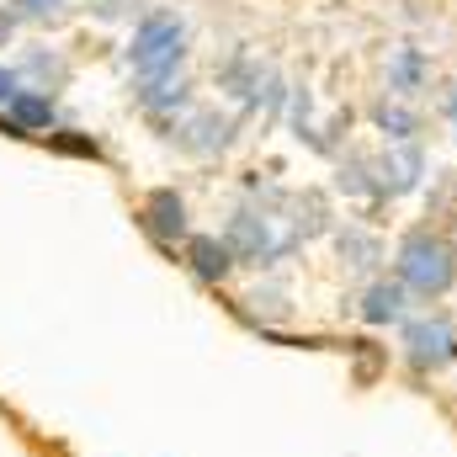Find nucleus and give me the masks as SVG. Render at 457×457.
<instances>
[{"label": "nucleus", "instance_id": "1", "mask_svg": "<svg viewBox=\"0 0 457 457\" xmlns=\"http://www.w3.org/2000/svg\"><path fill=\"white\" fill-rule=\"evenodd\" d=\"M394 277L404 282L410 298H442L447 287L457 282V250L447 234H431V228H415L404 234L399 255H394Z\"/></svg>", "mask_w": 457, "mask_h": 457}, {"label": "nucleus", "instance_id": "2", "mask_svg": "<svg viewBox=\"0 0 457 457\" xmlns=\"http://www.w3.org/2000/svg\"><path fill=\"white\" fill-rule=\"evenodd\" d=\"M181 54H187V21L170 16V11L144 16L138 32H133V48H128V59H133V70L144 75V86L170 80L176 64H181Z\"/></svg>", "mask_w": 457, "mask_h": 457}, {"label": "nucleus", "instance_id": "3", "mask_svg": "<svg viewBox=\"0 0 457 457\" xmlns=\"http://www.w3.org/2000/svg\"><path fill=\"white\" fill-rule=\"evenodd\" d=\"M404 361H410V372H420V378L447 372L457 361V320L447 309H431V314L404 320Z\"/></svg>", "mask_w": 457, "mask_h": 457}, {"label": "nucleus", "instance_id": "4", "mask_svg": "<svg viewBox=\"0 0 457 457\" xmlns=\"http://www.w3.org/2000/svg\"><path fill=\"white\" fill-rule=\"evenodd\" d=\"M224 245L234 250V261H245V266H277V261L293 255L298 234L277 228L271 213H234V219H228Z\"/></svg>", "mask_w": 457, "mask_h": 457}, {"label": "nucleus", "instance_id": "5", "mask_svg": "<svg viewBox=\"0 0 457 457\" xmlns=\"http://www.w3.org/2000/svg\"><path fill=\"white\" fill-rule=\"evenodd\" d=\"M404 303H410L404 282H399V277H394V282L378 277V282L361 293V325H372V330H383V325H404V314H410Z\"/></svg>", "mask_w": 457, "mask_h": 457}, {"label": "nucleus", "instance_id": "6", "mask_svg": "<svg viewBox=\"0 0 457 457\" xmlns=\"http://www.w3.org/2000/svg\"><path fill=\"white\" fill-rule=\"evenodd\" d=\"M144 228H149L160 245H176V239H187V203H181L170 187L149 192V197H144Z\"/></svg>", "mask_w": 457, "mask_h": 457}, {"label": "nucleus", "instance_id": "7", "mask_svg": "<svg viewBox=\"0 0 457 457\" xmlns=\"http://www.w3.org/2000/svg\"><path fill=\"white\" fill-rule=\"evenodd\" d=\"M187 261H192V271L203 282H224L228 266H234V250H228L224 239H213V234H192L187 239Z\"/></svg>", "mask_w": 457, "mask_h": 457}, {"label": "nucleus", "instance_id": "8", "mask_svg": "<svg viewBox=\"0 0 457 457\" xmlns=\"http://www.w3.org/2000/svg\"><path fill=\"white\" fill-rule=\"evenodd\" d=\"M426 75H431V64H426L420 48H394L388 54V91L394 96H420Z\"/></svg>", "mask_w": 457, "mask_h": 457}, {"label": "nucleus", "instance_id": "9", "mask_svg": "<svg viewBox=\"0 0 457 457\" xmlns=\"http://www.w3.org/2000/svg\"><path fill=\"white\" fill-rule=\"evenodd\" d=\"M170 138H181L187 149L208 154V149H224V144H228V122H219L213 112H192V122H176V133H170Z\"/></svg>", "mask_w": 457, "mask_h": 457}, {"label": "nucleus", "instance_id": "10", "mask_svg": "<svg viewBox=\"0 0 457 457\" xmlns=\"http://www.w3.org/2000/svg\"><path fill=\"white\" fill-rule=\"evenodd\" d=\"M5 117H11L21 133H37V128H48V122H54V102H48V96H37V91H16V102L5 107Z\"/></svg>", "mask_w": 457, "mask_h": 457}, {"label": "nucleus", "instance_id": "11", "mask_svg": "<svg viewBox=\"0 0 457 457\" xmlns=\"http://www.w3.org/2000/svg\"><path fill=\"white\" fill-rule=\"evenodd\" d=\"M372 122H378L394 144H410V138H415V128H420L415 112H410V107H399V102H378V107H372Z\"/></svg>", "mask_w": 457, "mask_h": 457}, {"label": "nucleus", "instance_id": "12", "mask_svg": "<svg viewBox=\"0 0 457 457\" xmlns=\"http://www.w3.org/2000/svg\"><path fill=\"white\" fill-rule=\"evenodd\" d=\"M341 255H351V266H356V271H372V266L383 261V245H378L367 228H345V234H341Z\"/></svg>", "mask_w": 457, "mask_h": 457}, {"label": "nucleus", "instance_id": "13", "mask_svg": "<svg viewBox=\"0 0 457 457\" xmlns=\"http://www.w3.org/2000/svg\"><path fill=\"white\" fill-rule=\"evenodd\" d=\"M48 144H54V149H64V154H86V160H96V154H102V144H96V138H80V133H70V128H64V133H48Z\"/></svg>", "mask_w": 457, "mask_h": 457}, {"label": "nucleus", "instance_id": "14", "mask_svg": "<svg viewBox=\"0 0 457 457\" xmlns=\"http://www.w3.org/2000/svg\"><path fill=\"white\" fill-rule=\"evenodd\" d=\"M27 70H32V75H43V80H54V86L64 80V59H48V54H32V59H27Z\"/></svg>", "mask_w": 457, "mask_h": 457}, {"label": "nucleus", "instance_id": "15", "mask_svg": "<svg viewBox=\"0 0 457 457\" xmlns=\"http://www.w3.org/2000/svg\"><path fill=\"white\" fill-rule=\"evenodd\" d=\"M59 5H64V0H16V11H21V16H54Z\"/></svg>", "mask_w": 457, "mask_h": 457}, {"label": "nucleus", "instance_id": "16", "mask_svg": "<svg viewBox=\"0 0 457 457\" xmlns=\"http://www.w3.org/2000/svg\"><path fill=\"white\" fill-rule=\"evenodd\" d=\"M16 91H21V86H16V70H5V64H0V107H11V102H16Z\"/></svg>", "mask_w": 457, "mask_h": 457}, {"label": "nucleus", "instance_id": "17", "mask_svg": "<svg viewBox=\"0 0 457 457\" xmlns=\"http://www.w3.org/2000/svg\"><path fill=\"white\" fill-rule=\"evenodd\" d=\"M11 27H16V16H11V11H0V43L11 37Z\"/></svg>", "mask_w": 457, "mask_h": 457}]
</instances>
